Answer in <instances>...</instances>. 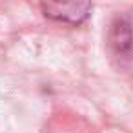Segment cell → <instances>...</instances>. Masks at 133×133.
I'll return each instance as SVG.
<instances>
[{"label":"cell","instance_id":"obj_1","mask_svg":"<svg viewBox=\"0 0 133 133\" xmlns=\"http://www.w3.org/2000/svg\"><path fill=\"white\" fill-rule=\"evenodd\" d=\"M91 6L93 0H42V13L49 20L78 26L89 17Z\"/></svg>","mask_w":133,"mask_h":133},{"label":"cell","instance_id":"obj_2","mask_svg":"<svg viewBox=\"0 0 133 133\" xmlns=\"http://www.w3.org/2000/svg\"><path fill=\"white\" fill-rule=\"evenodd\" d=\"M109 44L120 55H126L133 49V31L124 18H118L113 22L109 29Z\"/></svg>","mask_w":133,"mask_h":133}]
</instances>
